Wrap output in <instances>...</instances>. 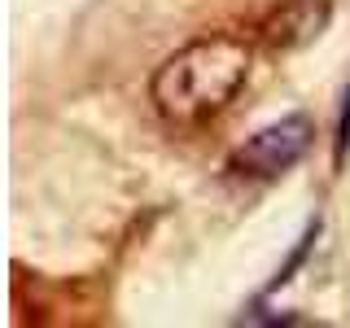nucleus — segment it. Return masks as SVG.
<instances>
[{"label": "nucleus", "instance_id": "f257e3e1", "mask_svg": "<svg viewBox=\"0 0 350 328\" xmlns=\"http://www.w3.org/2000/svg\"><path fill=\"white\" fill-rule=\"evenodd\" d=\"M250 79V44L241 36H202L171 53L149 79V101L171 127L219 118Z\"/></svg>", "mask_w": 350, "mask_h": 328}, {"label": "nucleus", "instance_id": "20e7f679", "mask_svg": "<svg viewBox=\"0 0 350 328\" xmlns=\"http://www.w3.org/2000/svg\"><path fill=\"white\" fill-rule=\"evenodd\" d=\"M315 232H320V223H311V228H306V236L298 241V249H293V254H289V262H284V267L276 271V280H271V284H267V293H276V289H280V284H289V280H293V271H298V267H302V258H306V249H311V245H315Z\"/></svg>", "mask_w": 350, "mask_h": 328}, {"label": "nucleus", "instance_id": "39448f33", "mask_svg": "<svg viewBox=\"0 0 350 328\" xmlns=\"http://www.w3.org/2000/svg\"><path fill=\"white\" fill-rule=\"evenodd\" d=\"M346 153H350V87H346L342 118H337V140H333V158H337V167L346 162Z\"/></svg>", "mask_w": 350, "mask_h": 328}, {"label": "nucleus", "instance_id": "7ed1b4c3", "mask_svg": "<svg viewBox=\"0 0 350 328\" xmlns=\"http://www.w3.org/2000/svg\"><path fill=\"white\" fill-rule=\"evenodd\" d=\"M333 18V0H280L262 18V44L267 49H302L311 44Z\"/></svg>", "mask_w": 350, "mask_h": 328}, {"label": "nucleus", "instance_id": "f03ea898", "mask_svg": "<svg viewBox=\"0 0 350 328\" xmlns=\"http://www.w3.org/2000/svg\"><path fill=\"white\" fill-rule=\"evenodd\" d=\"M311 140H315L311 118L306 114H284V118H276V123L258 127L254 136L232 153V171L254 175V180H276V175L293 171L306 158Z\"/></svg>", "mask_w": 350, "mask_h": 328}]
</instances>
